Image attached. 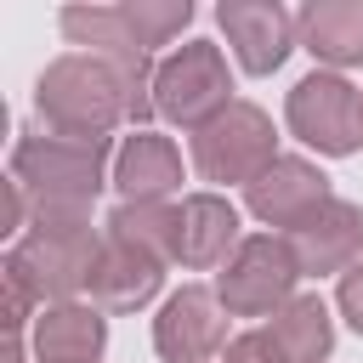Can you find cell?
<instances>
[{
    "instance_id": "ac0fdd59",
    "label": "cell",
    "mask_w": 363,
    "mask_h": 363,
    "mask_svg": "<svg viewBox=\"0 0 363 363\" xmlns=\"http://www.w3.org/2000/svg\"><path fill=\"white\" fill-rule=\"evenodd\" d=\"M102 227H108V238H113V244L142 250V255H153L159 267H170V261H176L182 210H170V204H113Z\"/></svg>"
},
{
    "instance_id": "5b68a950",
    "label": "cell",
    "mask_w": 363,
    "mask_h": 363,
    "mask_svg": "<svg viewBox=\"0 0 363 363\" xmlns=\"http://www.w3.org/2000/svg\"><path fill=\"white\" fill-rule=\"evenodd\" d=\"M295 284H301V267H295L284 233H250L238 244V255L221 267L216 295H221L227 318H272L295 301Z\"/></svg>"
},
{
    "instance_id": "ffe728a7",
    "label": "cell",
    "mask_w": 363,
    "mask_h": 363,
    "mask_svg": "<svg viewBox=\"0 0 363 363\" xmlns=\"http://www.w3.org/2000/svg\"><path fill=\"white\" fill-rule=\"evenodd\" d=\"M221 363H284V352L272 346L267 329H250V335H233V340H227Z\"/></svg>"
},
{
    "instance_id": "3957f363",
    "label": "cell",
    "mask_w": 363,
    "mask_h": 363,
    "mask_svg": "<svg viewBox=\"0 0 363 363\" xmlns=\"http://www.w3.org/2000/svg\"><path fill=\"white\" fill-rule=\"evenodd\" d=\"M102 244L91 221H28V233L6 255V278H17L40 306H68L91 289Z\"/></svg>"
},
{
    "instance_id": "277c9868",
    "label": "cell",
    "mask_w": 363,
    "mask_h": 363,
    "mask_svg": "<svg viewBox=\"0 0 363 363\" xmlns=\"http://www.w3.org/2000/svg\"><path fill=\"white\" fill-rule=\"evenodd\" d=\"M153 108L182 125V130H204L216 113L233 108V74H227V57L221 45L210 40H187L182 51H170L153 74Z\"/></svg>"
},
{
    "instance_id": "7c38bea8",
    "label": "cell",
    "mask_w": 363,
    "mask_h": 363,
    "mask_svg": "<svg viewBox=\"0 0 363 363\" xmlns=\"http://www.w3.org/2000/svg\"><path fill=\"white\" fill-rule=\"evenodd\" d=\"M113 187H119V204H164L182 187V153H176V142L159 136V130L125 136L119 153H113Z\"/></svg>"
},
{
    "instance_id": "6da1fadb",
    "label": "cell",
    "mask_w": 363,
    "mask_h": 363,
    "mask_svg": "<svg viewBox=\"0 0 363 363\" xmlns=\"http://www.w3.org/2000/svg\"><path fill=\"white\" fill-rule=\"evenodd\" d=\"M11 182L28 193L34 221H91L102 182H113V142L108 136H62V130H23L11 147Z\"/></svg>"
},
{
    "instance_id": "5bb4252c",
    "label": "cell",
    "mask_w": 363,
    "mask_h": 363,
    "mask_svg": "<svg viewBox=\"0 0 363 363\" xmlns=\"http://www.w3.org/2000/svg\"><path fill=\"white\" fill-rule=\"evenodd\" d=\"M108 346V312L68 301V306H40L34 318V357L40 363H96Z\"/></svg>"
},
{
    "instance_id": "8992f818",
    "label": "cell",
    "mask_w": 363,
    "mask_h": 363,
    "mask_svg": "<svg viewBox=\"0 0 363 363\" xmlns=\"http://www.w3.org/2000/svg\"><path fill=\"white\" fill-rule=\"evenodd\" d=\"M284 119L306 147H318L329 159H346V153L363 147V91L340 74L318 68V74L295 79V91L284 102Z\"/></svg>"
},
{
    "instance_id": "30bf717a",
    "label": "cell",
    "mask_w": 363,
    "mask_h": 363,
    "mask_svg": "<svg viewBox=\"0 0 363 363\" xmlns=\"http://www.w3.org/2000/svg\"><path fill=\"white\" fill-rule=\"evenodd\" d=\"M216 23L238 57L244 74H272L284 68V57L295 51L301 28H295V11H284L278 0H221L216 6Z\"/></svg>"
},
{
    "instance_id": "ba28073f",
    "label": "cell",
    "mask_w": 363,
    "mask_h": 363,
    "mask_svg": "<svg viewBox=\"0 0 363 363\" xmlns=\"http://www.w3.org/2000/svg\"><path fill=\"white\" fill-rule=\"evenodd\" d=\"M153 346L164 363H204L216 352H227V306L216 289L204 284H182L159 318H153Z\"/></svg>"
},
{
    "instance_id": "4fadbf2b",
    "label": "cell",
    "mask_w": 363,
    "mask_h": 363,
    "mask_svg": "<svg viewBox=\"0 0 363 363\" xmlns=\"http://www.w3.org/2000/svg\"><path fill=\"white\" fill-rule=\"evenodd\" d=\"M244 233H238V210L221 193H187L182 199V238H176V261L193 272L227 267L238 255Z\"/></svg>"
},
{
    "instance_id": "52a82bcc",
    "label": "cell",
    "mask_w": 363,
    "mask_h": 363,
    "mask_svg": "<svg viewBox=\"0 0 363 363\" xmlns=\"http://www.w3.org/2000/svg\"><path fill=\"white\" fill-rule=\"evenodd\" d=\"M272 119L255 108V102H233L227 113H216L199 136H193V170L204 182H255L278 153H272Z\"/></svg>"
},
{
    "instance_id": "9c48e42d",
    "label": "cell",
    "mask_w": 363,
    "mask_h": 363,
    "mask_svg": "<svg viewBox=\"0 0 363 363\" xmlns=\"http://www.w3.org/2000/svg\"><path fill=\"white\" fill-rule=\"evenodd\" d=\"M301 278H329V272H352L363 261V210L346 199H323L312 216H301L284 233Z\"/></svg>"
},
{
    "instance_id": "7a4b0ae2",
    "label": "cell",
    "mask_w": 363,
    "mask_h": 363,
    "mask_svg": "<svg viewBox=\"0 0 363 363\" xmlns=\"http://www.w3.org/2000/svg\"><path fill=\"white\" fill-rule=\"evenodd\" d=\"M34 108L40 125L62 136H108L113 125H130V96L119 68L91 51H68L45 62V74L34 79Z\"/></svg>"
},
{
    "instance_id": "e0dca14e",
    "label": "cell",
    "mask_w": 363,
    "mask_h": 363,
    "mask_svg": "<svg viewBox=\"0 0 363 363\" xmlns=\"http://www.w3.org/2000/svg\"><path fill=\"white\" fill-rule=\"evenodd\" d=\"M267 335L284 352V363H323L335 352V323H329V306L318 295H295L284 312H272Z\"/></svg>"
},
{
    "instance_id": "2e32d148",
    "label": "cell",
    "mask_w": 363,
    "mask_h": 363,
    "mask_svg": "<svg viewBox=\"0 0 363 363\" xmlns=\"http://www.w3.org/2000/svg\"><path fill=\"white\" fill-rule=\"evenodd\" d=\"M301 45L329 62V68H357L363 62V0H312L301 17Z\"/></svg>"
},
{
    "instance_id": "9a60e30c",
    "label": "cell",
    "mask_w": 363,
    "mask_h": 363,
    "mask_svg": "<svg viewBox=\"0 0 363 363\" xmlns=\"http://www.w3.org/2000/svg\"><path fill=\"white\" fill-rule=\"evenodd\" d=\"M164 284V267L142 250H125L113 238H102V261L91 278V306L96 312H142Z\"/></svg>"
},
{
    "instance_id": "44dd1931",
    "label": "cell",
    "mask_w": 363,
    "mask_h": 363,
    "mask_svg": "<svg viewBox=\"0 0 363 363\" xmlns=\"http://www.w3.org/2000/svg\"><path fill=\"white\" fill-rule=\"evenodd\" d=\"M335 301H340V318L363 335V261L352 267V272H340V289H335Z\"/></svg>"
},
{
    "instance_id": "8fae6325",
    "label": "cell",
    "mask_w": 363,
    "mask_h": 363,
    "mask_svg": "<svg viewBox=\"0 0 363 363\" xmlns=\"http://www.w3.org/2000/svg\"><path fill=\"white\" fill-rule=\"evenodd\" d=\"M323 199H335L329 193V176L312 164V159H295V153H278L250 187H244V204H250V216H261L267 227H295L301 216H312Z\"/></svg>"
},
{
    "instance_id": "d6986e66",
    "label": "cell",
    "mask_w": 363,
    "mask_h": 363,
    "mask_svg": "<svg viewBox=\"0 0 363 363\" xmlns=\"http://www.w3.org/2000/svg\"><path fill=\"white\" fill-rule=\"evenodd\" d=\"M119 11H125V28H130V40H136L142 51L176 40V34L193 23V0H130V6H119Z\"/></svg>"
}]
</instances>
